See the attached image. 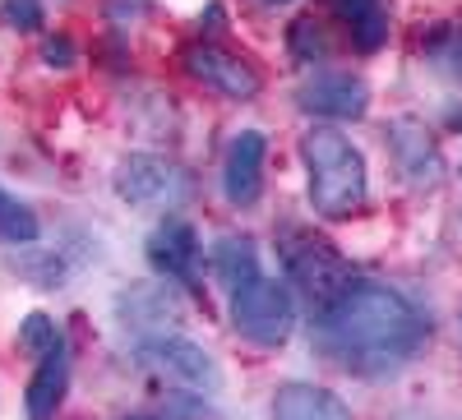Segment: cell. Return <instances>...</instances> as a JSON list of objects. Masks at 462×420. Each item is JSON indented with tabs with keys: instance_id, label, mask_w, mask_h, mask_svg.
<instances>
[{
	"instance_id": "obj_22",
	"label": "cell",
	"mask_w": 462,
	"mask_h": 420,
	"mask_svg": "<svg viewBox=\"0 0 462 420\" xmlns=\"http://www.w3.org/2000/svg\"><path fill=\"white\" fill-rule=\"evenodd\" d=\"M268 5H287V0H268Z\"/></svg>"
},
{
	"instance_id": "obj_15",
	"label": "cell",
	"mask_w": 462,
	"mask_h": 420,
	"mask_svg": "<svg viewBox=\"0 0 462 420\" xmlns=\"http://www.w3.org/2000/svg\"><path fill=\"white\" fill-rule=\"evenodd\" d=\"M213 273L222 278L226 291H241L259 278V250L245 236H222L213 245Z\"/></svg>"
},
{
	"instance_id": "obj_20",
	"label": "cell",
	"mask_w": 462,
	"mask_h": 420,
	"mask_svg": "<svg viewBox=\"0 0 462 420\" xmlns=\"http://www.w3.org/2000/svg\"><path fill=\"white\" fill-rule=\"evenodd\" d=\"M291 47H296L300 60H319V56L328 51V42H324V32H319L315 19H296V23H291Z\"/></svg>"
},
{
	"instance_id": "obj_16",
	"label": "cell",
	"mask_w": 462,
	"mask_h": 420,
	"mask_svg": "<svg viewBox=\"0 0 462 420\" xmlns=\"http://www.w3.org/2000/svg\"><path fill=\"white\" fill-rule=\"evenodd\" d=\"M37 236H42V222H37V213L28 204H19L14 195H5L0 189V241L5 245H32Z\"/></svg>"
},
{
	"instance_id": "obj_13",
	"label": "cell",
	"mask_w": 462,
	"mask_h": 420,
	"mask_svg": "<svg viewBox=\"0 0 462 420\" xmlns=\"http://www.w3.org/2000/svg\"><path fill=\"white\" fill-rule=\"evenodd\" d=\"M273 420H352V406L319 384H282L273 393Z\"/></svg>"
},
{
	"instance_id": "obj_21",
	"label": "cell",
	"mask_w": 462,
	"mask_h": 420,
	"mask_svg": "<svg viewBox=\"0 0 462 420\" xmlns=\"http://www.w3.org/2000/svg\"><path fill=\"white\" fill-rule=\"evenodd\" d=\"M42 60L51 69H69L74 60H79V51H74V42H69L65 32H56V37H47V42H42Z\"/></svg>"
},
{
	"instance_id": "obj_11",
	"label": "cell",
	"mask_w": 462,
	"mask_h": 420,
	"mask_svg": "<svg viewBox=\"0 0 462 420\" xmlns=\"http://www.w3.org/2000/svg\"><path fill=\"white\" fill-rule=\"evenodd\" d=\"M199 236H195V226H189L185 217H167L152 226V236H148V263L158 269L162 278L171 282H195V269H199Z\"/></svg>"
},
{
	"instance_id": "obj_6",
	"label": "cell",
	"mask_w": 462,
	"mask_h": 420,
	"mask_svg": "<svg viewBox=\"0 0 462 420\" xmlns=\"http://www.w3.org/2000/svg\"><path fill=\"white\" fill-rule=\"evenodd\" d=\"M296 102H300V111L324 116V121H361L370 111V88H365L361 74L324 69V74H315V79L300 84Z\"/></svg>"
},
{
	"instance_id": "obj_10",
	"label": "cell",
	"mask_w": 462,
	"mask_h": 420,
	"mask_svg": "<svg viewBox=\"0 0 462 420\" xmlns=\"http://www.w3.org/2000/svg\"><path fill=\"white\" fill-rule=\"evenodd\" d=\"M389 148H393V162H398V171L407 176V185H416V189L439 185L444 158H439V143L430 139V130L420 125V121H411V116L393 121V125H389Z\"/></svg>"
},
{
	"instance_id": "obj_12",
	"label": "cell",
	"mask_w": 462,
	"mask_h": 420,
	"mask_svg": "<svg viewBox=\"0 0 462 420\" xmlns=\"http://www.w3.org/2000/svg\"><path fill=\"white\" fill-rule=\"evenodd\" d=\"M65 388H69V347L60 337L47 356H37V370L28 379V393H23L28 420H56V406H60Z\"/></svg>"
},
{
	"instance_id": "obj_18",
	"label": "cell",
	"mask_w": 462,
	"mask_h": 420,
	"mask_svg": "<svg viewBox=\"0 0 462 420\" xmlns=\"http://www.w3.org/2000/svg\"><path fill=\"white\" fill-rule=\"evenodd\" d=\"M56 342H60V328H56L51 315H28V319L19 324V347H23L28 356H47Z\"/></svg>"
},
{
	"instance_id": "obj_4",
	"label": "cell",
	"mask_w": 462,
	"mask_h": 420,
	"mask_svg": "<svg viewBox=\"0 0 462 420\" xmlns=\"http://www.w3.org/2000/svg\"><path fill=\"white\" fill-rule=\"evenodd\" d=\"M139 361L152 365V370H162L167 379H176V384L195 388V393H217V384H222L213 356L199 347V342H189L180 333H162V337L139 342Z\"/></svg>"
},
{
	"instance_id": "obj_3",
	"label": "cell",
	"mask_w": 462,
	"mask_h": 420,
	"mask_svg": "<svg viewBox=\"0 0 462 420\" xmlns=\"http://www.w3.org/2000/svg\"><path fill=\"white\" fill-rule=\"evenodd\" d=\"M231 324L254 347H282L296 328V300L278 278H254L250 287L231 291Z\"/></svg>"
},
{
	"instance_id": "obj_1",
	"label": "cell",
	"mask_w": 462,
	"mask_h": 420,
	"mask_svg": "<svg viewBox=\"0 0 462 420\" xmlns=\"http://www.w3.org/2000/svg\"><path fill=\"white\" fill-rule=\"evenodd\" d=\"M430 324L383 282H352L328 310L315 315V352L346 374H389L407 365Z\"/></svg>"
},
{
	"instance_id": "obj_17",
	"label": "cell",
	"mask_w": 462,
	"mask_h": 420,
	"mask_svg": "<svg viewBox=\"0 0 462 420\" xmlns=\"http://www.w3.org/2000/svg\"><path fill=\"white\" fill-rule=\"evenodd\" d=\"M426 56L435 60L439 74H448V79L462 84V28H435L426 37Z\"/></svg>"
},
{
	"instance_id": "obj_14",
	"label": "cell",
	"mask_w": 462,
	"mask_h": 420,
	"mask_svg": "<svg viewBox=\"0 0 462 420\" xmlns=\"http://www.w3.org/2000/svg\"><path fill=\"white\" fill-rule=\"evenodd\" d=\"M333 14L346 23V32H352V47L374 56L383 42H389V14H383L379 0H328Z\"/></svg>"
},
{
	"instance_id": "obj_5",
	"label": "cell",
	"mask_w": 462,
	"mask_h": 420,
	"mask_svg": "<svg viewBox=\"0 0 462 420\" xmlns=\"http://www.w3.org/2000/svg\"><path fill=\"white\" fill-rule=\"evenodd\" d=\"M116 195L134 208H171L185 195V176L167 162L152 158V152H130V158L116 167Z\"/></svg>"
},
{
	"instance_id": "obj_19",
	"label": "cell",
	"mask_w": 462,
	"mask_h": 420,
	"mask_svg": "<svg viewBox=\"0 0 462 420\" xmlns=\"http://www.w3.org/2000/svg\"><path fill=\"white\" fill-rule=\"evenodd\" d=\"M0 19H5L10 28H19V32H37L47 23L42 0H0Z\"/></svg>"
},
{
	"instance_id": "obj_8",
	"label": "cell",
	"mask_w": 462,
	"mask_h": 420,
	"mask_svg": "<svg viewBox=\"0 0 462 420\" xmlns=\"http://www.w3.org/2000/svg\"><path fill=\"white\" fill-rule=\"evenodd\" d=\"M287 273H291V282L305 291V300H310L315 315L328 310V305H333L346 287H352V278H346V269H342V259H337L328 245H319V241L296 245V250L287 254Z\"/></svg>"
},
{
	"instance_id": "obj_9",
	"label": "cell",
	"mask_w": 462,
	"mask_h": 420,
	"mask_svg": "<svg viewBox=\"0 0 462 420\" xmlns=\"http://www.w3.org/2000/svg\"><path fill=\"white\" fill-rule=\"evenodd\" d=\"M263 158H268V139L259 130H241L236 139L226 143V158H222V195L250 208L263 189Z\"/></svg>"
},
{
	"instance_id": "obj_2",
	"label": "cell",
	"mask_w": 462,
	"mask_h": 420,
	"mask_svg": "<svg viewBox=\"0 0 462 420\" xmlns=\"http://www.w3.org/2000/svg\"><path fill=\"white\" fill-rule=\"evenodd\" d=\"M300 158H305V176H310V208L319 217L342 222L365 208V195H370L365 158L342 130L315 125L300 139Z\"/></svg>"
},
{
	"instance_id": "obj_7",
	"label": "cell",
	"mask_w": 462,
	"mask_h": 420,
	"mask_svg": "<svg viewBox=\"0 0 462 420\" xmlns=\"http://www.w3.org/2000/svg\"><path fill=\"white\" fill-rule=\"evenodd\" d=\"M180 65H185L189 79H199L204 88H213V93H222V97H231V102H250V97H259V88H263L250 60L231 56V51H222V47H208V42L189 47V51L180 56Z\"/></svg>"
}]
</instances>
